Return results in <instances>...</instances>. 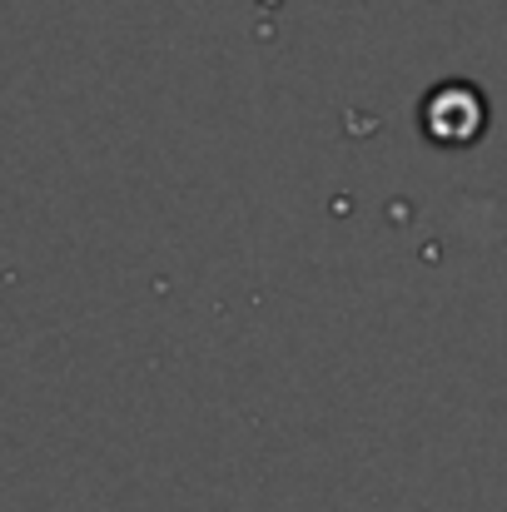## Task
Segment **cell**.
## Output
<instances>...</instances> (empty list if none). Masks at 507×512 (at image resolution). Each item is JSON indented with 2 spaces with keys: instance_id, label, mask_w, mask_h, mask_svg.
Returning a JSON list of instances; mask_svg holds the SVG:
<instances>
[{
  "instance_id": "obj_1",
  "label": "cell",
  "mask_w": 507,
  "mask_h": 512,
  "mask_svg": "<svg viewBox=\"0 0 507 512\" xmlns=\"http://www.w3.org/2000/svg\"><path fill=\"white\" fill-rule=\"evenodd\" d=\"M488 120H493L488 95H483L478 85H468V80H443V85H433V90L423 95V105H418V130H423L433 145H443V150H468V145H478V140L488 135Z\"/></svg>"
}]
</instances>
